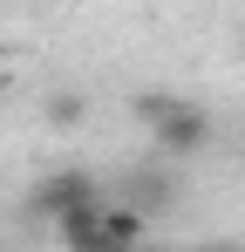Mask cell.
Here are the masks:
<instances>
[{
	"instance_id": "obj_1",
	"label": "cell",
	"mask_w": 245,
	"mask_h": 252,
	"mask_svg": "<svg viewBox=\"0 0 245 252\" xmlns=\"http://www.w3.org/2000/svg\"><path fill=\"white\" fill-rule=\"evenodd\" d=\"M150 143H157V157H170V164L204 157V150H211V109L191 102V95H177L157 123H150Z\"/></svg>"
},
{
	"instance_id": "obj_2",
	"label": "cell",
	"mask_w": 245,
	"mask_h": 252,
	"mask_svg": "<svg viewBox=\"0 0 245 252\" xmlns=\"http://www.w3.org/2000/svg\"><path fill=\"white\" fill-rule=\"evenodd\" d=\"M95 198H102V184H95L89 170H48L34 191H28V211L55 225V218H68L75 205H95Z\"/></svg>"
},
{
	"instance_id": "obj_3",
	"label": "cell",
	"mask_w": 245,
	"mask_h": 252,
	"mask_svg": "<svg viewBox=\"0 0 245 252\" xmlns=\"http://www.w3.org/2000/svg\"><path fill=\"white\" fill-rule=\"evenodd\" d=\"M143 239H150V225H143V211L129 205V198H116V205L102 198V246H116V252H136Z\"/></svg>"
},
{
	"instance_id": "obj_4",
	"label": "cell",
	"mask_w": 245,
	"mask_h": 252,
	"mask_svg": "<svg viewBox=\"0 0 245 252\" xmlns=\"http://www.w3.org/2000/svg\"><path fill=\"white\" fill-rule=\"evenodd\" d=\"M55 239H61V252H95L102 246V198L95 205H75L68 218H55Z\"/></svg>"
},
{
	"instance_id": "obj_5",
	"label": "cell",
	"mask_w": 245,
	"mask_h": 252,
	"mask_svg": "<svg viewBox=\"0 0 245 252\" xmlns=\"http://www.w3.org/2000/svg\"><path fill=\"white\" fill-rule=\"evenodd\" d=\"M122 198H129L136 211H163V205H170V184H163L157 170H143V177H129V184H122Z\"/></svg>"
},
{
	"instance_id": "obj_6",
	"label": "cell",
	"mask_w": 245,
	"mask_h": 252,
	"mask_svg": "<svg viewBox=\"0 0 245 252\" xmlns=\"http://www.w3.org/2000/svg\"><path fill=\"white\" fill-rule=\"evenodd\" d=\"M170 102H177L170 89H143V95H136V116H143V123H157V116L170 109Z\"/></svg>"
},
{
	"instance_id": "obj_7",
	"label": "cell",
	"mask_w": 245,
	"mask_h": 252,
	"mask_svg": "<svg viewBox=\"0 0 245 252\" xmlns=\"http://www.w3.org/2000/svg\"><path fill=\"white\" fill-rule=\"evenodd\" d=\"M48 123H82V95H55L48 102Z\"/></svg>"
},
{
	"instance_id": "obj_8",
	"label": "cell",
	"mask_w": 245,
	"mask_h": 252,
	"mask_svg": "<svg viewBox=\"0 0 245 252\" xmlns=\"http://www.w3.org/2000/svg\"><path fill=\"white\" fill-rule=\"evenodd\" d=\"M198 252H239V246H232V239H211V246H198Z\"/></svg>"
},
{
	"instance_id": "obj_9",
	"label": "cell",
	"mask_w": 245,
	"mask_h": 252,
	"mask_svg": "<svg viewBox=\"0 0 245 252\" xmlns=\"http://www.w3.org/2000/svg\"><path fill=\"white\" fill-rule=\"evenodd\" d=\"M136 252H163V246H150V239H143V246H136Z\"/></svg>"
},
{
	"instance_id": "obj_10",
	"label": "cell",
	"mask_w": 245,
	"mask_h": 252,
	"mask_svg": "<svg viewBox=\"0 0 245 252\" xmlns=\"http://www.w3.org/2000/svg\"><path fill=\"white\" fill-rule=\"evenodd\" d=\"M95 252H116V246H95Z\"/></svg>"
},
{
	"instance_id": "obj_11",
	"label": "cell",
	"mask_w": 245,
	"mask_h": 252,
	"mask_svg": "<svg viewBox=\"0 0 245 252\" xmlns=\"http://www.w3.org/2000/svg\"><path fill=\"white\" fill-rule=\"evenodd\" d=\"M239 48H245V28H239Z\"/></svg>"
},
{
	"instance_id": "obj_12",
	"label": "cell",
	"mask_w": 245,
	"mask_h": 252,
	"mask_svg": "<svg viewBox=\"0 0 245 252\" xmlns=\"http://www.w3.org/2000/svg\"><path fill=\"white\" fill-rule=\"evenodd\" d=\"M0 252H7V246H0Z\"/></svg>"
}]
</instances>
